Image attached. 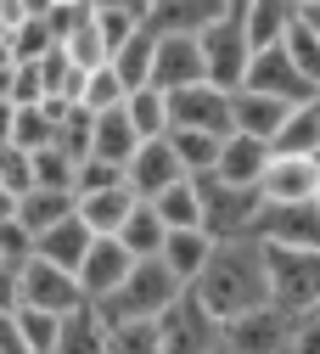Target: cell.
Listing matches in <instances>:
<instances>
[{
	"label": "cell",
	"mask_w": 320,
	"mask_h": 354,
	"mask_svg": "<svg viewBox=\"0 0 320 354\" xmlns=\"http://www.w3.org/2000/svg\"><path fill=\"white\" fill-rule=\"evenodd\" d=\"M191 292L219 315V326L231 315H247V309L270 304L264 287V242L258 236H231V242H214L203 276L191 281Z\"/></svg>",
	"instance_id": "6da1fadb"
},
{
	"label": "cell",
	"mask_w": 320,
	"mask_h": 354,
	"mask_svg": "<svg viewBox=\"0 0 320 354\" xmlns=\"http://www.w3.org/2000/svg\"><path fill=\"white\" fill-rule=\"evenodd\" d=\"M180 292H186V281H180L163 259H135L129 276H124V287L107 304H96V309H102L107 326H118V321H158Z\"/></svg>",
	"instance_id": "7a4b0ae2"
},
{
	"label": "cell",
	"mask_w": 320,
	"mask_h": 354,
	"mask_svg": "<svg viewBox=\"0 0 320 354\" xmlns=\"http://www.w3.org/2000/svg\"><path fill=\"white\" fill-rule=\"evenodd\" d=\"M264 287L287 315H309L320 304V253L314 248H270L264 242Z\"/></svg>",
	"instance_id": "3957f363"
},
{
	"label": "cell",
	"mask_w": 320,
	"mask_h": 354,
	"mask_svg": "<svg viewBox=\"0 0 320 354\" xmlns=\"http://www.w3.org/2000/svg\"><path fill=\"white\" fill-rule=\"evenodd\" d=\"M191 186H197V208H203V231H208L214 242L253 236V219H258V208H264L258 192L225 186L219 174H191Z\"/></svg>",
	"instance_id": "277c9868"
},
{
	"label": "cell",
	"mask_w": 320,
	"mask_h": 354,
	"mask_svg": "<svg viewBox=\"0 0 320 354\" xmlns=\"http://www.w3.org/2000/svg\"><path fill=\"white\" fill-rule=\"evenodd\" d=\"M197 51H203V79L219 84V91H236L242 73H247V57H253L247 34H242V0H231L225 17L197 34Z\"/></svg>",
	"instance_id": "5b68a950"
},
{
	"label": "cell",
	"mask_w": 320,
	"mask_h": 354,
	"mask_svg": "<svg viewBox=\"0 0 320 354\" xmlns=\"http://www.w3.org/2000/svg\"><path fill=\"white\" fill-rule=\"evenodd\" d=\"M219 343V315L186 287L158 315V354H208Z\"/></svg>",
	"instance_id": "8992f818"
},
{
	"label": "cell",
	"mask_w": 320,
	"mask_h": 354,
	"mask_svg": "<svg viewBox=\"0 0 320 354\" xmlns=\"http://www.w3.org/2000/svg\"><path fill=\"white\" fill-rule=\"evenodd\" d=\"M169 129H203V136H231V91L197 79L186 91H169Z\"/></svg>",
	"instance_id": "52a82bcc"
},
{
	"label": "cell",
	"mask_w": 320,
	"mask_h": 354,
	"mask_svg": "<svg viewBox=\"0 0 320 354\" xmlns=\"http://www.w3.org/2000/svg\"><path fill=\"white\" fill-rule=\"evenodd\" d=\"M236 91H258V96H276V102H287V107H303V102L314 96V84L287 62L281 46H264V51L247 57V73H242Z\"/></svg>",
	"instance_id": "ba28073f"
},
{
	"label": "cell",
	"mask_w": 320,
	"mask_h": 354,
	"mask_svg": "<svg viewBox=\"0 0 320 354\" xmlns=\"http://www.w3.org/2000/svg\"><path fill=\"white\" fill-rule=\"evenodd\" d=\"M17 304L45 309V315H68V309L84 304V292H79V281H73L68 270H57V264L23 259V264H17Z\"/></svg>",
	"instance_id": "9c48e42d"
},
{
	"label": "cell",
	"mask_w": 320,
	"mask_h": 354,
	"mask_svg": "<svg viewBox=\"0 0 320 354\" xmlns=\"http://www.w3.org/2000/svg\"><path fill=\"white\" fill-rule=\"evenodd\" d=\"M292 321H298V315H287V309L258 304V309H247V315H231V321L219 326V337L231 343L236 354H287Z\"/></svg>",
	"instance_id": "30bf717a"
},
{
	"label": "cell",
	"mask_w": 320,
	"mask_h": 354,
	"mask_svg": "<svg viewBox=\"0 0 320 354\" xmlns=\"http://www.w3.org/2000/svg\"><path fill=\"white\" fill-rule=\"evenodd\" d=\"M253 236L270 248H314L320 253V208L314 203H264Z\"/></svg>",
	"instance_id": "8fae6325"
},
{
	"label": "cell",
	"mask_w": 320,
	"mask_h": 354,
	"mask_svg": "<svg viewBox=\"0 0 320 354\" xmlns=\"http://www.w3.org/2000/svg\"><path fill=\"white\" fill-rule=\"evenodd\" d=\"M129 253H124V242L118 236H96L84 248V259H79V270H73V281H79V292H84V304H107L118 287H124V276H129Z\"/></svg>",
	"instance_id": "7c38bea8"
},
{
	"label": "cell",
	"mask_w": 320,
	"mask_h": 354,
	"mask_svg": "<svg viewBox=\"0 0 320 354\" xmlns=\"http://www.w3.org/2000/svg\"><path fill=\"white\" fill-rule=\"evenodd\" d=\"M174 180H186V169H180V158H174V147H169V136L141 141V147H135V158L124 163V186L141 197V203H152V197H158V192H169Z\"/></svg>",
	"instance_id": "4fadbf2b"
},
{
	"label": "cell",
	"mask_w": 320,
	"mask_h": 354,
	"mask_svg": "<svg viewBox=\"0 0 320 354\" xmlns=\"http://www.w3.org/2000/svg\"><path fill=\"white\" fill-rule=\"evenodd\" d=\"M203 79V51L197 34H158L152 46V84L158 91H186V84Z\"/></svg>",
	"instance_id": "5bb4252c"
},
{
	"label": "cell",
	"mask_w": 320,
	"mask_h": 354,
	"mask_svg": "<svg viewBox=\"0 0 320 354\" xmlns=\"http://www.w3.org/2000/svg\"><path fill=\"white\" fill-rule=\"evenodd\" d=\"M231 0H147L141 6V23L152 34H203L208 23L225 17Z\"/></svg>",
	"instance_id": "9a60e30c"
},
{
	"label": "cell",
	"mask_w": 320,
	"mask_h": 354,
	"mask_svg": "<svg viewBox=\"0 0 320 354\" xmlns=\"http://www.w3.org/2000/svg\"><path fill=\"white\" fill-rule=\"evenodd\" d=\"M314 186H320V158H276L270 152L258 197L264 203H314Z\"/></svg>",
	"instance_id": "2e32d148"
},
{
	"label": "cell",
	"mask_w": 320,
	"mask_h": 354,
	"mask_svg": "<svg viewBox=\"0 0 320 354\" xmlns=\"http://www.w3.org/2000/svg\"><path fill=\"white\" fill-rule=\"evenodd\" d=\"M264 169H270V141H258V136H225V141H219V163H214V174H219L225 186H247V192H258Z\"/></svg>",
	"instance_id": "e0dca14e"
},
{
	"label": "cell",
	"mask_w": 320,
	"mask_h": 354,
	"mask_svg": "<svg viewBox=\"0 0 320 354\" xmlns=\"http://www.w3.org/2000/svg\"><path fill=\"white\" fill-rule=\"evenodd\" d=\"M90 242H96V231H90L79 214H68V219H57L51 231H39V236H34V259H45V264H57V270L73 276Z\"/></svg>",
	"instance_id": "ac0fdd59"
},
{
	"label": "cell",
	"mask_w": 320,
	"mask_h": 354,
	"mask_svg": "<svg viewBox=\"0 0 320 354\" xmlns=\"http://www.w3.org/2000/svg\"><path fill=\"white\" fill-rule=\"evenodd\" d=\"M287 102H276V96H258V91H231V136H258V141H270L276 129L287 124Z\"/></svg>",
	"instance_id": "d6986e66"
},
{
	"label": "cell",
	"mask_w": 320,
	"mask_h": 354,
	"mask_svg": "<svg viewBox=\"0 0 320 354\" xmlns=\"http://www.w3.org/2000/svg\"><path fill=\"white\" fill-rule=\"evenodd\" d=\"M292 23H298V0H242V34L253 51L281 46V34Z\"/></svg>",
	"instance_id": "ffe728a7"
},
{
	"label": "cell",
	"mask_w": 320,
	"mask_h": 354,
	"mask_svg": "<svg viewBox=\"0 0 320 354\" xmlns=\"http://www.w3.org/2000/svg\"><path fill=\"white\" fill-rule=\"evenodd\" d=\"M135 203H141V197H135L124 180L118 186H102V192H84V197H73V214L84 219V225L90 231H96V236H113L118 225H124V219H129V208Z\"/></svg>",
	"instance_id": "44dd1931"
},
{
	"label": "cell",
	"mask_w": 320,
	"mask_h": 354,
	"mask_svg": "<svg viewBox=\"0 0 320 354\" xmlns=\"http://www.w3.org/2000/svg\"><path fill=\"white\" fill-rule=\"evenodd\" d=\"M51 354H107V321H102V309H96V304L68 309Z\"/></svg>",
	"instance_id": "7402d4cb"
},
{
	"label": "cell",
	"mask_w": 320,
	"mask_h": 354,
	"mask_svg": "<svg viewBox=\"0 0 320 354\" xmlns=\"http://www.w3.org/2000/svg\"><path fill=\"white\" fill-rule=\"evenodd\" d=\"M208 253H214V236H208L203 225H191V231H169V236H163V253H158V259H163L169 270H174L180 281L191 287V281L203 276V264H208Z\"/></svg>",
	"instance_id": "603a6c76"
},
{
	"label": "cell",
	"mask_w": 320,
	"mask_h": 354,
	"mask_svg": "<svg viewBox=\"0 0 320 354\" xmlns=\"http://www.w3.org/2000/svg\"><path fill=\"white\" fill-rule=\"evenodd\" d=\"M113 236L124 242V253H129V259H158V253H163L169 225L158 219V208H152V203H135V208H129V219H124Z\"/></svg>",
	"instance_id": "cb8c5ba5"
},
{
	"label": "cell",
	"mask_w": 320,
	"mask_h": 354,
	"mask_svg": "<svg viewBox=\"0 0 320 354\" xmlns=\"http://www.w3.org/2000/svg\"><path fill=\"white\" fill-rule=\"evenodd\" d=\"M135 147H141V136H135V124H129V113L124 107H107V113H96V147H90V158H107V163H129L135 158Z\"/></svg>",
	"instance_id": "d4e9b609"
},
{
	"label": "cell",
	"mask_w": 320,
	"mask_h": 354,
	"mask_svg": "<svg viewBox=\"0 0 320 354\" xmlns=\"http://www.w3.org/2000/svg\"><path fill=\"white\" fill-rule=\"evenodd\" d=\"M152 46H158V34L141 23V28H135L124 46L107 57V62H113V73L124 79V91H141V84H152Z\"/></svg>",
	"instance_id": "484cf974"
},
{
	"label": "cell",
	"mask_w": 320,
	"mask_h": 354,
	"mask_svg": "<svg viewBox=\"0 0 320 354\" xmlns=\"http://www.w3.org/2000/svg\"><path fill=\"white\" fill-rule=\"evenodd\" d=\"M270 152L276 158H320V118L309 113V102L287 113V124L270 136Z\"/></svg>",
	"instance_id": "4316f807"
},
{
	"label": "cell",
	"mask_w": 320,
	"mask_h": 354,
	"mask_svg": "<svg viewBox=\"0 0 320 354\" xmlns=\"http://www.w3.org/2000/svg\"><path fill=\"white\" fill-rule=\"evenodd\" d=\"M73 214V192H45V186H28L23 197H17V225H28L34 236L39 231H51L57 219H68Z\"/></svg>",
	"instance_id": "83f0119b"
},
{
	"label": "cell",
	"mask_w": 320,
	"mask_h": 354,
	"mask_svg": "<svg viewBox=\"0 0 320 354\" xmlns=\"http://www.w3.org/2000/svg\"><path fill=\"white\" fill-rule=\"evenodd\" d=\"M124 113L135 124V136L152 141V136H169V91H158V84H141V91L124 96Z\"/></svg>",
	"instance_id": "f1b7e54d"
},
{
	"label": "cell",
	"mask_w": 320,
	"mask_h": 354,
	"mask_svg": "<svg viewBox=\"0 0 320 354\" xmlns=\"http://www.w3.org/2000/svg\"><path fill=\"white\" fill-rule=\"evenodd\" d=\"M152 208H158V219H163L169 231H191V225H203V208H197V186H191V174H186V180H174L169 192H158Z\"/></svg>",
	"instance_id": "f546056e"
},
{
	"label": "cell",
	"mask_w": 320,
	"mask_h": 354,
	"mask_svg": "<svg viewBox=\"0 0 320 354\" xmlns=\"http://www.w3.org/2000/svg\"><path fill=\"white\" fill-rule=\"evenodd\" d=\"M219 141H225V136H203V129H169V147H174V158H180V169H186V174H214Z\"/></svg>",
	"instance_id": "4dcf8cb0"
},
{
	"label": "cell",
	"mask_w": 320,
	"mask_h": 354,
	"mask_svg": "<svg viewBox=\"0 0 320 354\" xmlns=\"http://www.w3.org/2000/svg\"><path fill=\"white\" fill-rule=\"evenodd\" d=\"M51 147H57V152H68L73 163H84V158H90V147H96V113L68 107V113L57 118V136H51Z\"/></svg>",
	"instance_id": "1f68e13d"
},
{
	"label": "cell",
	"mask_w": 320,
	"mask_h": 354,
	"mask_svg": "<svg viewBox=\"0 0 320 354\" xmlns=\"http://www.w3.org/2000/svg\"><path fill=\"white\" fill-rule=\"evenodd\" d=\"M281 51H287V62L314 84V91H320V39H314V28L303 23V12H298V23L281 34Z\"/></svg>",
	"instance_id": "d6a6232c"
},
{
	"label": "cell",
	"mask_w": 320,
	"mask_h": 354,
	"mask_svg": "<svg viewBox=\"0 0 320 354\" xmlns=\"http://www.w3.org/2000/svg\"><path fill=\"white\" fill-rule=\"evenodd\" d=\"M51 136H57V124H51L45 107H17L6 147H12V152H39V147H51Z\"/></svg>",
	"instance_id": "836d02e7"
},
{
	"label": "cell",
	"mask_w": 320,
	"mask_h": 354,
	"mask_svg": "<svg viewBox=\"0 0 320 354\" xmlns=\"http://www.w3.org/2000/svg\"><path fill=\"white\" fill-rule=\"evenodd\" d=\"M62 57H68L73 68H84V73H90V68H102V62L113 57V51H107V39H102V28H96V12H90V17L62 39Z\"/></svg>",
	"instance_id": "e575fe53"
},
{
	"label": "cell",
	"mask_w": 320,
	"mask_h": 354,
	"mask_svg": "<svg viewBox=\"0 0 320 354\" xmlns=\"http://www.w3.org/2000/svg\"><path fill=\"white\" fill-rule=\"evenodd\" d=\"M124 79L113 73V62H102V68H90L84 73V96H79V107L84 113H107V107H124Z\"/></svg>",
	"instance_id": "d590c367"
},
{
	"label": "cell",
	"mask_w": 320,
	"mask_h": 354,
	"mask_svg": "<svg viewBox=\"0 0 320 354\" xmlns=\"http://www.w3.org/2000/svg\"><path fill=\"white\" fill-rule=\"evenodd\" d=\"M73 158L68 152H57V147H39V152H28V174H34V186H45V192H73Z\"/></svg>",
	"instance_id": "8d00e7d4"
},
{
	"label": "cell",
	"mask_w": 320,
	"mask_h": 354,
	"mask_svg": "<svg viewBox=\"0 0 320 354\" xmlns=\"http://www.w3.org/2000/svg\"><path fill=\"white\" fill-rule=\"evenodd\" d=\"M6 51H12V62H39L45 51H57V34H51L45 17H23L12 28V39H6Z\"/></svg>",
	"instance_id": "74e56055"
},
{
	"label": "cell",
	"mask_w": 320,
	"mask_h": 354,
	"mask_svg": "<svg viewBox=\"0 0 320 354\" xmlns=\"http://www.w3.org/2000/svg\"><path fill=\"white\" fill-rule=\"evenodd\" d=\"M12 315H17V332H23L28 354H51V348H57L62 315H45V309H28V304H12Z\"/></svg>",
	"instance_id": "f35d334b"
},
{
	"label": "cell",
	"mask_w": 320,
	"mask_h": 354,
	"mask_svg": "<svg viewBox=\"0 0 320 354\" xmlns=\"http://www.w3.org/2000/svg\"><path fill=\"white\" fill-rule=\"evenodd\" d=\"M0 96L12 107H39L45 102V79H39V62H12L0 73Z\"/></svg>",
	"instance_id": "ab89813d"
},
{
	"label": "cell",
	"mask_w": 320,
	"mask_h": 354,
	"mask_svg": "<svg viewBox=\"0 0 320 354\" xmlns=\"http://www.w3.org/2000/svg\"><path fill=\"white\" fill-rule=\"evenodd\" d=\"M107 354H158V321H118V326H107Z\"/></svg>",
	"instance_id": "60d3db41"
},
{
	"label": "cell",
	"mask_w": 320,
	"mask_h": 354,
	"mask_svg": "<svg viewBox=\"0 0 320 354\" xmlns=\"http://www.w3.org/2000/svg\"><path fill=\"white\" fill-rule=\"evenodd\" d=\"M118 180H124V169H118V163H107V158H84V163L73 169V197L102 192V186H118Z\"/></svg>",
	"instance_id": "b9f144b4"
},
{
	"label": "cell",
	"mask_w": 320,
	"mask_h": 354,
	"mask_svg": "<svg viewBox=\"0 0 320 354\" xmlns=\"http://www.w3.org/2000/svg\"><path fill=\"white\" fill-rule=\"evenodd\" d=\"M0 259H6V264L34 259V231H28V225H17V219H0Z\"/></svg>",
	"instance_id": "7bdbcfd3"
},
{
	"label": "cell",
	"mask_w": 320,
	"mask_h": 354,
	"mask_svg": "<svg viewBox=\"0 0 320 354\" xmlns=\"http://www.w3.org/2000/svg\"><path fill=\"white\" fill-rule=\"evenodd\" d=\"M287 354H320V315H298V321H292Z\"/></svg>",
	"instance_id": "ee69618b"
},
{
	"label": "cell",
	"mask_w": 320,
	"mask_h": 354,
	"mask_svg": "<svg viewBox=\"0 0 320 354\" xmlns=\"http://www.w3.org/2000/svg\"><path fill=\"white\" fill-rule=\"evenodd\" d=\"M0 354H28L23 332H17V315L12 309H0Z\"/></svg>",
	"instance_id": "f6af8a7d"
},
{
	"label": "cell",
	"mask_w": 320,
	"mask_h": 354,
	"mask_svg": "<svg viewBox=\"0 0 320 354\" xmlns=\"http://www.w3.org/2000/svg\"><path fill=\"white\" fill-rule=\"evenodd\" d=\"M17 304V264L0 259V309H12Z\"/></svg>",
	"instance_id": "bcb514c9"
},
{
	"label": "cell",
	"mask_w": 320,
	"mask_h": 354,
	"mask_svg": "<svg viewBox=\"0 0 320 354\" xmlns=\"http://www.w3.org/2000/svg\"><path fill=\"white\" fill-rule=\"evenodd\" d=\"M51 6H57V0H17V12H23V17H45Z\"/></svg>",
	"instance_id": "7dc6e473"
},
{
	"label": "cell",
	"mask_w": 320,
	"mask_h": 354,
	"mask_svg": "<svg viewBox=\"0 0 320 354\" xmlns=\"http://www.w3.org/2000/svg\"><path fill=\"white\" fill-rule=\"evenodd\" d=\"M12 113H17V107H12L6 96H0V147H6V136H12Z\"/></svg>",
	"instance_id": "c3c4849f"
},
{
	"label": "cell",
	"mask_w": 320,
	"mask_h": 354,
	"mask_svg": "<svg viewBox=\"0 0 320 354\" xmlns=\"http://www.w3.org/2000/svg\"><path fill=\"white\" fill-rule=\"evenodd\" d=\"M0 219H17V192L0 186Z\"/></svg>",
	"instance_id": "681fc988"
},
{
	"label": "cell",
	"mask_w": 320,
	"mask_h": 354,
	"mask_svg": "<svg viewBox=\"0 0 320 354\" xmlns=\"http://www.w3.org/2000/svg\"><path fill=\"white\" fill-rule=\"evenodd\" d=\"M298 12H303V23H309V28H314V39H320V6H298Z\"/></svg>",
	"instance_id": "f907efd6"
},
{
	"label": "cell",
	"mask_w": 320,
	"mask_h": 354,
	"mask_svg": "<svg viewBox=\"0 0 320 354\" xmlns=\"http://www.w3.org/2000/svg\"><path fill=\"white\" fill-rule=\"evenodd\" d=\"M208 354H236V348H231V343H225V337H219V343H214V348H208Z\"/></svg>",
	"instance_id": "816d5d0a"
},
{
	"label": "cell",
	"mask_w": 320,
	"mask_h": 354,
	"mask_svg": "<svg viewBox=\"0 0 320 354\" xmlns=\"http://www.w3.org/2000/svg\"><path fill=\"white\" fill-rule=\"evenodd\" d=\"M309 113H314V118H320V91H314V96H309Z\"/></svg>",
	"instance_id": "f5cc1de1"
},
{
	"label": "cell",
	"mask_w": 320,
	"mask_h": 354,
	"mask_svg": "<svg viewBox=\"0 0 320 354\" xmlns=\"http://www.w3.org/2000/svg\"><path fill=\"white\" fill-rule=\"evenodd\" d=\"M298 6H320V0H298Z\"/></svg>",
	"instance_id": "db71d44e"
},
{
	"label": "cell",
	"mask_w": 320,
	"mask_h": 354,
	"mask_svg": "<svg viewBox=\"0 0 320 354\" xmlns=\"http://www.w3.org/2000/svg\"><path fill=\"white\" fill-rule=\"evenodd\" d=\"M314 208H320V186H314Z\"/></svg>",
	"instance_id": "11a10c76"
},
{
	"label": "cell",
	"mask_w": 320,
	"mask_h": 354,
	"mask_svg": "<svg viewBox=\"0 0 320 354\" xmlns=\"http://www.w3.org/2000/svg\"><path fill=\"white\" fill-rule=\"evenodd\" d=\"M309 315H320V304H314V309H309Z\"/></svg>",
	"instance_id": "9f6ffc18"
}]
</instances>
